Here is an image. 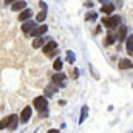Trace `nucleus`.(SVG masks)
Here are the masks:
<instances>
[{"mask_svg":"<svg viewBox=\"0 0 133 133\" xmlns=\"http://www.w3.org/2000/svg\"><path fill=\"white\" fill-rule=\"evenodd\" d=\"M102 25L108 30H115L118 25H121V17L119 16H111V17H104Z\"/></svg>","mask_w":133,"mask_h":133,"instance_id":"f257e3e1","label":"nucleus"},{"mask_svg":"<svg viewBox=\"0 0 133 133\" xmlns=\"http://www.w3.org/2000/svg\"><path fill=\"white\" fill-rule=\"evenodd\" d=\"M33 107L37 111H43V110L48 108V101H46L45 96H37V98H34V101H33Z\"/></svg>","mask_w":133,"mask_h":133,"instance_id":"f03ea898","label":"nucleus"},{"mask_svg":"<svg viewBox=\"0 0 133 133\" xmlns=\"http://www.w3.org/2000/svg\"><path fill=\"white\" fill-rule=\"evenodd\" d=\"M65 79H66V76H65V73H57V74H54L53 76V84L59 88V87H65Z\"/></svg>","mask_w":133,"mask_h":133,"instance_id":"7ed1b4c3","label":"nucleus"},{"mask_svg":"<svg viewBox=\"0 0 133 133\" xmlns=\"http://www.w3.org/2000/svg\"><path fill=\"white\" fill-rule=\"evenodd\" d=\"M31 115H33V108L31 107H25L23 110H22V113H20V122H23V124H26L30 119H31Z\"/></svg>","mask_w":133,"mask_h":133,"instance_id":"20e7f679","label":"nucleus"},{"mask_svg":"<svg viewBox=\"0 0 133 133\" xmlns=\"http://www.w3.org/2000/svg\"><path fill=\"white\" fill-rule=\"evenodd\" d=\"M34 28H36V22L31 20V19H30V20H25V22H23V25H22V31H23V33H26V34H30Z\"/></svg>","mask_w":133,"mask_h":133,"instance_id":"39448f33","label":"nucleus"},{"mask_svg":"<svg viewBox=\"0 0 133 133\" xmlns=\"http://www.w3.org/2000/svg\"><path fill=\"white\" fill-rule=\"evenodd\" d=\"M31 16H33V11L30 9V8H25V9H22L20 11V14H19V20L20 22H25V20H30L31 19Z\"/></svg>","mask_w":133,"mask_h":133,"instance_id":"423d86ee","label":"nucleus"},{"mask_svg":"<svg viewBox=\"0 0 133 133\" xmlns=\"http://www.w3.org/2000/svg\"><path fill=\"white\" fill-rule=\"evenodd\" d=\"M48 31V26L46 25H40V26H36L33 31H31V36H34V37H40V36H43V34Z\"/></svg>","mask_w":133,"mask_h":133,"instance_id":"0eeeda50","label":"nucleus"},{"mask_svg":"<svg viewBox=\"0 0 133 133\" xmlns=\"http://www.w3.org/2000/svg\"><path fill=\"white\" fill-rule=\"evenodd\" d=\"M17 125H19V118H17V115H9V122H8V130H16L17 129Z\"/></svg>","mask_w":133,"mask_h":133,"instance_id":"6e6552de","label":"nucleus"},{"mask_svg":"<svg viewBox=\"0 0 133 133\" xmlns=\"http://www.w3.org/2000/svg\"><path fill=\"white\" fill-rule=\"evenodd\" d=\"M26 8V2L25 0H16L14 3H11V9L12 11H22Z\"/></svg>","mask_w":133,"mask_h":133,"instance_id":"1a4fd4ad","label":"nucleus"},{"mask_svg":"<svg viewBox=\"0 0 133 133\" xmlns=\"http://www.w3.org/2000/svg\"><path fill=\"white\" fill-rule=\"evenodd\" d=\"M56 48H57V43H56L54 40H50L46 45H43V53H45V54H51Z\"/></svg>","mask_w":133,"mask_h":133,"instance_id":"9d476101","label":"nucleus"},{"mask_svg":"<svg viewBox=\"0 0 133 133\" xmlns=\"http://www.w3.org/2000/svg\"><path fill=\"white\" fill-rule=\"evenodd\" d=\"M101 11H102L104 14H111V12L115 11V5H113L111 2H107V3H104V5L101 6Z\"/></svg>","mask_w":133,"mask_h":133,"instance_id":"9b49d317","label":"nucleus"},{"mask_svg":"<svg viewBox=\"0 0 133 133\" xmlns=\"http://www.w3.org/2000/svg\"><path fill=\"white\" fill-rule=\"evenodd\" d=\"M127 30H129V28H127L125 25H122V26L119 28V34L116 36V40L124 42V40H125V37H127Z\"/></svg>","mask_w":133,"mask_h":133,"instance_id":"f8f14e48","label":"nucleus"},{"mask_svg":"<svg viewBox=\"0 0 133 133\" xmlns=\"http://www.w3.org/2000/svg\"><path fill=\"white\" fill-rule=\"evenodd\" d=\"M88 118V105H84L81 108V118H79V124H84V121Z\"/></svg>","mask_w":133,"mask_h":133,"instance_id":"ddd939ff","label":"nucleus"},{"mask_svg":"<svg viewBox=\"0 0 133 133\" xmlns=\"http://www.w3.org/2000/svg\"><path fill=\"white\" fill-rule=\"evenodd\" d=\"M125 45H127V53L129 54H133V36L129 34L125 37Z\"/></svg>","mask_w":133,"mask_h":133,"instance_id":"4468645a","label":"nucleus"},{"mask_svg":"<svg viewBox=\"0 0 133 133\" xmlns=\"http://www.w3.org/2000/svg\"><path fill=\"white\" fill-rule=\"evenodd\" d=\"M119 68L121 70H130L132 68V61L130 59H121L119 61Z\"/></svg>","mask_w":133,"mask_h":133,"instance_id":"2eb2a0df","label":"nucleus"},{"mask_svg":"<svg viewBox=\"0 0 133 133\" xmlns=\"http://www.w3.org/2000/svg\"><path fill=\"white\" fill-rule=\"evenodd\" d=\"M45 45V39L40 36V37H34L33 40V48H40V46H43Z\"/></svg>","mask_w":133,"mask_h":133,"instance_id":"dca6fc26","label":"nucleus"},{"mask_svg":"<svg viewBox=\"0 0 133 133\" xmlns=\"http://www.w3.org/2000/svg\"><path fill=\"white\" fill-rule=\"evenodd\" d=\"M57 93V87L56 85H48L46 88H45V96H53V95H56Z\"/></svg>","mask_w":133,"mask_h":133,"instance_id":"f3484780","label":"nucleus"},{"mask_svg":"<svg viewBox=\"0 0 133 133\" xmlns=\"http://www.w3.org/2000/svg\"><path fill=\"white\" fill-rule=\"evenodd\" d=\"M115 40H116V34H113L111 31H110V34L105 37V45H107V46H108V45H113Z\"/></svg>","mask_w":133,"mask_h":133,"instance_id":"a211bd4d","label":"nucleus"},{"mask_svg":"<svg viewBox=\"0 0 133 133\" xmlns=\"http://www.w3.org/2000/svg\"><path fill=\"white\" fill-rule=\"evenodd\" d=\"M96 19H98V12H95V11L87 12V16H85V20H87V22H95Z\"/></svg>","mask_w":133,"mask_h":133,"instance_id":"6ab92c4d","label":"nucleus"},{"mask_svg":"<svg viewBox=\"0 0 133 133\" xmlns=\"http://www.w3.org/2000/svg\"><path fill=\"white\" fill-rule=\"evenodd\" d=\"M62 66H64V62H62V59H61V57H57V59L54 61V64H53V68H54L56 71H61V70H62Z\"/></svg>","mask_w":133,"mask_h":133,"instance_id":"aec40b11","label":"nucleus"},{"mask_svg":"<svg viewBox=\"0 0 133 133\" xmlns=\"http://www.w3.org/2000/svg\"><path fill=\"white\" fill-rule=\"evenodd\" d=\"M74 61H76L74 53H73L71 50H68V51H66V62H68V64H74Z\"/></svg>","mask_w":133,"mask_h":133,"instance_id":"412c9836","label":"nucleus"},{"mask_svg":"<svg viewBox=\"0 0 133 133\" xmlns=\"http://www.w3.org/2000/svg\"><path fill=\"white\" fill-rule=\"evenodd\" d=\"M45 19H46V11H43V9H42V11L36 16V22H39V23H40V22H43Z\"/></svg>","mask_w":133,"mask_h":133,"instance_id":"4be33fe9","label":"nucleus"},{"mask_svg":"<svg viewBox=\"0 0 133 133\" xmlns=\"http://www.w3.org/2000/svg\"><path fill=\"white\" fill-rule=\"evenodd\" d=\"M8 122H9V116H6V118H3V119L0 121V130H3V129H6V127H8Z\"/></svg>","mask_w":133,"mask_h":133,"instance_id":"5701e85b","label":"nucleus"},{"mask_svg":"<svg viewBox=\"0 0 133 133\" xmlns=\"http://www.w3.org/2000/svg\"><path fill=\"white\" fill-rule=\"evenodd\" d=\"M39 116H40V118H48V108L43 110V111H39Z\"/></svg>","mask_w":133,"mask_h":133,"instance_id":"b1692460","label":"nucleus"},{"mask_svg":"<svg viewBox=\"0 0 133 133\" xmlns=\"http://www.w3.org/2000/svg\"><path fill=\"white\" fill-rule=\"evenodd\" d=\"M39 6H40L43 11H46V3H45V2H39Z\"/></svg>","mask_w":133,"mask_h":133,"instance_id":"393cba45","label":"nucleus"},{"mask_svg":"<svg viewBox=\"0 0 133 133\" xmlns=\"http://www.w3.org/2000/svg\"><path fill=\"white\" fill-rule=\"evenodd\" d=\"M14 2H16V0H5L6 5H11V3H14Z\"/></svg>","mask_w":133,"mask_h":133,"instance_id":"a878e982","label":"nucleus"},{"mask_svg":"<svg viewBox=\"0 0 133 133\" xmlns=\"http://www.w3.org/2000/svg\"><path fill=\"white\" fill-rule=\"evenodd\" d=\"M48 133H59V130H56V129H51V130H48Z\"/></svg>","mask_w":133,"mask_h":133,"instance_id":"bb28decb","label":"nucleus"},{"mask_svg":"<svg viewBox=\"0 0 133 133\" xmlns=\"http://www.w3.org/2000/svg\"><path fill=\"white\" fill-rule=\"evenodd\" d=\"M85 6H87V8H91V6H93V3H91V2H88V3H85Z\"/></svg>","mask_w":133,"mask_h":133,"instance_id":"cd10ccee","label":"nucleus"},{"mask_svg":"<svg viewBox=\"0 0 133 133\" xmlns=\"http://www.w3.org/2000/svg\"><path fill=\"white\" fill-rule=\"evenodd\" d=\"M101 3H102V5H104V3H107V2H110V0H99Z\"/></svg>","mask_w":133,"mask_h":133,"instance_id":"c85d7f7f","label":"nucleus"}]
</instances>
